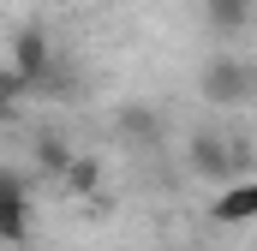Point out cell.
Masks as SVG:
<instances>
[{
  "instance_id": "6",
  "label": "cell",
  "mask_w": 257,
  "mask_h": 251,
  "mask_svg": "<svg viewBox=\"0 0 257 251\" xmlns=\"http://www.w3.org/2000/svg\"><path fill=\"white\" fill-rule=\"evenodd\" d=\"M36 168H42L48 180H60V186H66V174L78 168V150L66 144L60 132H36Z\"/></svg>"
},
{
  "instance_id": "3",
  "label": "cell",
  "mask_w": 257,
  "mask_h": 251,
  "mask_svg": "<svg viewBox=\"0 0 257 251\" xmlns=\"http://www.w3.org/2000/svg\"><path fill=\"white\" fill-rule=\"evenodd\" d=\"M30 215H36V203H30L24 168H6L0 174V239L6 245H24L30 239Z\"/></svg>"
},
{
  "instance_id": "7",
  "label": "cell",
  "mask_w": 257,
  "mask_h": 251,
  "mask_svg": "<svg viewBox=\"0 0 257 251\" xmlns=\"http://www.w3.org/2000/svg\"><path fill=\"white\" fill-rule=\"evenodd\" d=\"M120 132H126V138H144V144H156V138H162V114H156V108H126V114H120Z\"/></svg>"
},
{
  "instance_id": "8",
  "label": "cell",
  "mask_w": 257,
  "mask_h": 251,
  "mask_svg": "<svg viewBox=\"0 0 257 251\" xmlns=\"http://www.w3.org/2000/svg\"><path fill=\"white\" fill-rule=\"evenodd\" d=\"M66 191H96V162L90 156H78V168L66 174Z\"/></svg>"
},
{
  "instance_id": "4",
  "label": "cell",
  "mask_w": 257,
  "mask_h": 251,
  "mask_svg": "<svg viewBox=\"0 0 257 251\" xmlns=\"http://www.w3.org/2000/svg\"><path fill=\"white\" fill-rule=\"evenodd\" d=\"M209 215L227 221V227H251V221H257V174H251V180H239V186H227V191H215Z\"/></svg>"
},
{
  "instance_id": "2",
  "label": "cell",
  "mask_w": 257,
  "mask_h": 251,
  "mask_svg": "<svg viewBox=\"0 0 257 251\" xmlns=\"http://www.w3.org/2000/svg\"><path fill=\"white\" fill-rule=\"evenodd\" d=\"M197 90H203V102H209V108H245V102L257 96V60H245L239 48H227V54L203 60Z\"/></svg>"
},
{
  "instance_id": "1",
  "label": "cell",
  "mask_w": 257,
  "mask_h": 251,
  "mask_svg": "<svg viewBox=\"0 0 257 251\" xmlns=\"http://www.w3.org/2000/svg\"><path fill=\"white\" fill-rule=\"evenodd\" d=\"M186 168H192V180H209V186L227 191L239 180H251V144L221 132V126H197L186 138Z\"/></svg>"
},
{
  "instance_id": "5",
  "label": "cell",
  "mask_w": 257,
  "mask_h": 251,
  "mask_svg": "<svg viewBox=\"0 0 257 251\" xmlns=\"http://www.w3.org/2000/svg\"><path fill=\"white\" fill-rule=\"evenodd\" d=\"M203 18L215 36H245L257 24V0H203Z\"/></svg>"
}]
</instances>
